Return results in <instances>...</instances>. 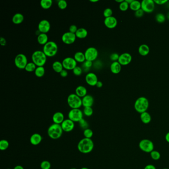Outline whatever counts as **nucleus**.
Wrapping results in <instances>:
<instances>
[{
	"instance_id": "nucleus-1",
	"label": "nucleus",
	"mask_w": 169,
	"mask_h": 169,
	"mask_svg": "<svg viewBox=\"0 0 169 169\" xmlns=\"http://www.w3.org/2000/svg\"><path fill=\"white\" fill-rule=\"evenodd\" d=\"M94 146V142L91 139L84 138L78 143V149L82 153L88 154L93 150Z\"/></svg>"
},
{
	"instance_id": "nucleus-2",
	"label": "nucleus",
	"mask_w": 169,
	"mask_h": 169,
	"mask_svg": "<svg viewBox=\"0 0 169 169\" xmlns=\"http://www.w3.org/2000/svg\"><path fill=\"white\" fill-rule=\"evenodd\" d=\"M47 57L43 51H35L32 55V61L37 67H43L46 64Z\"/></svg>"
},
{
	"instance_id": "nucleus-3",
	"label": "nucleus",
	"mask_w": 169,
	"mask_h": 169,
	"mask_svg": "<svg viewBox=\"0 0 169 169\" xmlns=\"http://www.w3.org/2000/svg\"><path fill=\"white\" fill-rule=\"evenodd\" d=\"M149 101L145 97H140L136 99L134 105V107L136 112L141 114L147 112L149 108Z\"/></svg>"
},
{
	"instance_id": "nucleus-4",
	"label": "nucleus",
	"mask_w": 169,
	"mask_h": 169,
	"mask_svg": "<svg viewBox=\"0 0 169 169\" xmlns=\"http://www.w3.org/2000/svg\"><path fill=\"white\" fill-rule=\"evenodd\" d=\"M63 130L61 125L53 123L49 126L47 130L48 136L53 139H59L61 137Z\"/></svg>"
},
{
	"instance_id": "nucleus-5",
	"label": "nucleus",
	"mask_w": 169,
	"mask_h": 169,
	"mask_svg": "<svg viewBox=\"0 0 169 169\" xmlns=\"http://www.w3.org/2000/svg\"><path fill=\"white\" fill-rule=\"evenodd\" d=\"M58 47L56 42L50 41L43 46V51L48 57H54L58 52Z\"/></svg>"
},
{
	"instance_id": "nucleus-6",
	"label": "nucleus",
	"mask_w": 169,
	"mask_h": 169,
	"mask_svg": "<svg viewBox=\"0 0 169 169\" xmlns=\"http://www.w3.org/2000/svg\"><path fill=\"white\" fill-rule=\"evenodd\" d=\"M67 104L72 109H79L82 106V99L76 93L69 95L67 97Z\"/></svg>"
},
{
	"instance_id": "nucleus-7",
	"label": "nucleus",
	"mask_w": 169,
	"mask_h": 169,
	"mask_svg": "<svg viewBox=\"0 0 169 169\" xmlns=\"http://www.w3.org/2000/svg\"><path fill=\"white\" fill-rule=\"evenodd\" d=\"M139 147L143 152L151 153L154 150V145L152 141L149 139H144L139 142Z\"/></svg>"
},
{
	"instance_id": "nucleus-8",
	"label": "nucleus",
	"mask_w": 169,
	"mask_h": 169,
	"mask_svg": "<svg viewBox=\"0 0 169 169\" xmlns=\"http://www.w3.org/2000/svg\"><path fill=\"white\" fill-rule=\"evenodd\" d=\"M14 62L16 67L20 70L25 69L28 64L27 57L23 54H19L17 55L15 57Z\"/></svg>"
},
{
	"instance_id": "nucleus-9",
	"label": "nucleus",
	"mask_w": 169,
	"mask_h": 169,
	"mask_svg": "<svg viewBox=\"0 0 169 169\" xmlns=\"http://www.w3.org/2000/svg\"><path fill=\"white\" fill-rule=\"evenodd\" d=\"M83 113L79 109H72L68 114L69 119L73 122L79 123L83 119Z\"/></svg>"
},
{
	"instance_id": "nucleus-10",
	"label": "nucleus",
	"mask_w": 169,
	"mask_h": 169,
	"mask_svg": "<svg viewBox=\"0 0 169 169\" xmlns=\"http://www.w3.org/2000/svg\"><path fill=\"white\" fill-rule=\"evenodd\" d=\"M86 60L91 62L94 61L98 56V51L96 48L93 47L88 48L84 52Z\"/></svg>"
},
{
	"instance_id": "nucleus-11",
	"label": "nucleus",
	"mask_w": 169,
	"mask_h": 169,
	"mask_svg": "<svg viewBox=\"0 0 169 169\" xmlns=\"http://www.w3.org/2000/svg\"><path fill=\"white\" fill-rule=\"evenodd\" d=\"M141 9L146 13H151L155 9V4L153 0H143L141 2Z\"/></svg>"
},
{
	"instance_id": "nucleus-12",
	"label": "nucleus",
	"mask_w": 169,
	"mask_h": 169,
	"mask_svg": "<svg viewBox=\"0 0 169 169\" xmlns=\"http://www.w3.org/2000/svg\"><path fill=\"white\" fill-rule=\"evenodd\" d=\"M62 63L64 69L66 70H73L77 66V62L73 58H66Z\"/></svg>"
},
{
	"instance_id": "nucleus-13",
	"label": "nucleus",
	"mask_w": 169,
	"mask_h": 169,
	"mask_svg": "<svg viewBox=\"0 0 169 169\" xmlns=\"http://www.w3.org/2000/svg\"><path fill=\"white\" fill-rule=\"evenodd\" d=\"M76 34L70 31L66 32L62 36V41L67 45L73 44L76 41Z\"/></svg>"
},
{
	"instance_id": "nucleus-14",
	"label": "nucleus",
	"mask_w": 169,
	"mask_h": 169,
	"mask_svg": "<svg viewBox=\"0 0 169 169\" xmlns=\"http://www.w3.org/2000/svg\"><path fill=\"white\" fill-rule=\"evenodd\" d=\"M50 23L46 19L41 20L38 25V29L40 33L47 34L50 31Z\"/></svg>"
},
{
	"instance_id": "nucleus-15",
	"label": "nucleus",
	"mask_w": 169,
	"mask_h": 169,
	"mask_svg": "<svg viewBox=\"0 0 169 169\" xmlns=\"http://www.w3.org/2000/svg\"><path fill=\"white\" fill-rule=\"evenodd\" d=\"M132 56L130 54L125 53L120 55L117 62L122 66H126L132 62Z\"/></svg>"
},
{
	"instance_id": "nucleus-16",
	"label": "nucleus",
	"mask_w": 169,
	"mask_h": 169,
	"mask_svg": "<svg viewBox=\"0 0 169 169\" xmlns=\"http://www.w3.org/2000/svg\"><path fill=\"white\" fill-rule=\"evenodd\" d=\"M85 82L91 86H96V84L98 82V78L96 74L93 73H88L85 78Z\"/></svg>"
},
{
	"instance_id": "nucleus-17",
	"label": "nucleus",
	"mask_w": 169,
	"mask_h": 169,
	"mask_svg": "<svg viewBox=\"0 0 169 169\" xmlns=\"http://www.w3.org/2000/svg\"><path fill=\"white\" fill-rule=\"evenodd\" d=\"M64 132H70L75 128V123L70 119H66L64 120L61 125Z\"/></svg>"
},
{
	"instance_id": "nucleus-18",
	"label": "nucleus",
	"mask_w": 169,
	"mask_h": 169,
	"mask_svg": "<svg viewBox=\"0 0 169 169\" xmlns=\"http://www.w3.org/2000/svg\"><path fill=\"white\" fill-rule=\"evenodd\" d=\"M104 22L105 25L109 29L114 28L117 25V19L113 16L105 18Z\"/></svg>"
},
{
	"instance_id": "nucleus-19",
	"label": "nucleus",
	"mask_w": 169,
	"mask_h": 169,
	"mask_svg": "<svg viewBox=\"0 0 169 169\" xmlns=\"http://www.w3.org/2000/svg\"><path fill=\"white\" fill-rule=\"evenodd\" d=\"M94 103V98L90 95L87 94L82 98V104L84 107H91Z\"/></svg>"
},
{
	"instance_id": "nucleus-20",
	"label": "nucleus",
	"mask_w": 169,
	"mask_h": 169,
	"mask_svg": "<svg viewBox=\"0 0 169 169\" xmlns=\"http://www.w3.org/2000/svg\"><path fill=\"white\" fill-rule=\"evenodd\" d=\"M52 120L54 123L61 125L62 123L64 122V120H65V117L63 113H62V112H56L53 115Z\"/></svg>"
},
{
	"instance_id": "nucleus-21",
	"label": "nucleus",
	"mask_w": 169,
	"mask_h": 169,
	"mask_svg": "<svg viewBox=\"0 0 169 169\" xmlns=\"http://www.w3.org/2000/svg\"><path fill=\"white\" fill-rule=\"evenodd\" d=\"M42 141V137L39 133H34L30 138V142L33 145L39 144Z\"/></svg>"
},
{
	"instance_id": "nucleus-22",
	"label": "nucleus",
	"mask_w": 169,
	"mask_h": 169,
	"mask_svg": "<svg viewBox=\"0 0 169 169\" xmlns=\"http://www.w3.org/2000/svg\"><path fill=\"white\" fill-rule=\"evenodd\" d=\"M122 70V65L119 62H114L110 66V70L114 74H118Z\"/></svg>"
},
{
	"instance_id": "nucleus-23",
	"label": "nucleus",
	"mask_w": 169,
	"mask_h": 169,
	"mask_svg": "<svg viewBox=\"0 0 169 169\" xmlns=\"http://www.w3.org/2000/svg\"><path fill=\"white\" fill-rule=\"evenodd\" d=\"M87 90L84 86L79 85L76 89V94L79 97H84L87 95Z\"/></svg>"
},
{
	"instance_id": "nucleus-24",
	"label": "nucleus",
	"mask_w": 169,
	"mask_h": 169,
	"mask_svg": "<svg viewBox=\"0 0 169 169\" xmlns=\"http://www.w3.org/2000/svg\"><path fill=\"white\" fill-rule=\"evenodd\" d=\"M76 37L79 39H84L87 36L88 31L84 28H78L76 33H75Z\"/></svg>"
},
{
	"instance_id": "nucleus-25",
	"label": "nucleus",
	"mask_w": 169,
	"mask_h": 169,
	"mask_svg": "<svg viewBox=\"0 0 169 169\" xmlns=\"http://www.w3.org/2000/svg\"><path fill=\"white\" fill-rule=\"evenodd\" d=\"M24 16L20 13H16L14 14L12 17V22L15 25H19L24 20Z\"/></svg>"
},
{
	"instance_id": "nucleus-26",
	"label": "nucleus",
	"mask_w": 169,
	"mask_h": 169,
	"mask_svg": "<svg viewBox=\"0 0 169 169\" xmlns=\"http://www.w3.org/2000/svg\"><path fill=\"white\" fill-rule=\"evenodd\" d=\"M37 41L39 44L45 45L48 42V36L46 33H40L37 36Z\"/></svg>"
},
{
	"instance_id": "nucleus-27",
	"label": "nucleus",
	"mask_w": 169,
	"mask_h": 169,
	"mask_svg": "<svg viewBox=\"0 0 169 169\" xmlns=\"http://www.w3.org/2000/svg\"><path fill=\"white\" fill-rule=\"evenodd\" d=\"M150 52V48L147 45L143 44L138 48V52L141 56H147Z\"/></svg>"
},
{
	"instance_id": "nucleus-28",
	"label": "nucleus",
	"mask_w": 169,
	"mask_h": 169,
	"mask_svg": "<svg viewBox=\"0 0 169 169\" xmlns=\"http://www.w3.org/2000/svg\"><path fill=\"white\" fill-rule=\"evenodd\" d=\"M73 58L76 61L77 63L78 62L80 63H83L86 61L84 53L80 51L75 53Z\"/></svg>"
},
{
	"instance_id": "nucleus-29",
	"label": "nucleus",
	"mask_w": 169,
	"mask_h": 169,
	"mask_svg": "<svg viewBox=\"0 0 169 169\" xmlns=\"http://www.w3.org/2000/svg\"><path fill=\"white\" fill-rule=\"evenodd\" d=\"M141 122L145 124L150 123L151 120V117L150 114L147 112H145L141 114Z\"/></svg>"
},
{
	"instance_id": "nucleus-30",
	"label": "nucleus",
	"mask_w": 169,
	"mask_h": 169,
	"mask_svg": "<svg viewBox=\"0 0 169 169\" xmlns=\"http://www.w3.org/2000/svg\"><path fill=\"white\" fill-rule=\"evenodd\" d=\"M52 68L55 72L57 73H60L64 69L62 63L59 61H55L52 64Z\"/></svg>"
},
{
	"instance_id": "nucleus-31",
	"label": "nucleus",
	"mask_w": 169,
	"mask_h": 169,
	"mask_svg": "<svg viewBox=\"0 0 169 169\" xmlns=\"http://www.w3.org/2000/svg\"><path fill=\"white\" fill-rule=\"evenodd\" d=\"M129 7L132 10L136 12L141 9V2L137 0H133V1L129 4Z\"/></svg>"
},
{
	"instance_id": "nucleus-32",
	"label": "nucleus",
	"mask_w": 169,
	"mask_h": 169,
	"mask_svg": "<svg viewBox=\"0 0 169 169\" xmlns=\"http://www.w3.org/2000/svg\"><path fill=\"white\" fill-rule=\"evenodd\" d=\"M52 0H41L40 1V6L45 10L50 9L52 7Z\"/></svg>"
},
{
	"instance_id": "nucleus-33",
	"label": "nucleus",
	"mask_w": 169,
	"mask_h": 169,
	"mask_svg": "<svg viewBox=\"0 0 169 169\" xmlns=\"http://www.w3.org/2000/svg\"><path fill=\"white\" fill-rule=\"evenodd\" d=\"M45 70L44 67H37L34 71V73L38 78H42L45 75Z\"/></svg>"
},
{
	"instance_id": "nucleus-34",
	"label": "nucleus",
	"mask_w": 169,
	"mask_h": 169,
	"mask_svg": "<svg viewBox=\"0 0 169 169\" xmlns=\"http://www.w3.org/2000/svg\"><path fill=\"white\" fill-rule=\"evenodd\" d=\"M36 67H37V66L35 65V64L33 63V62H29L27 64L25 70H26V72L31 73V72H34L36 70Z\"/></svg>"
},
{
	"instance_id": "nucleus-35",
	"label": "nucleus",
	"mask_w": 169,
	"mask_h": 169,
	"mask_svg": "<svg viewBox=\"0 0 169 169\" xmlns=\"http://www.w3.org/2000/svg\"><path fill=\"white\" fill-rule=\"evenodd\" d=\"M9 142L5 139H2L0 141V150L4 151L9 148Z\"/></svg>"
},
{
	"instance_id": "nucleus-36",
	"label": "nucleus",
	"mask_w": 169,
	"mask_h": 169,
	"mask_svg": "<svg viewBox=\"0 0 169 169\" xmlns=\"http://www.w3.org/2000/svg\"><path fill=\"white\" fill-rule=\"evenodd\" d=\"M156 20L159 23H163L166 20V17L163 13H159L156 14L155 16Z\"/></svg>"
},
{
	"instance_id": "nucleus-37",
	"label": "nucleus",
	"mask_w": 169,
	"mask_h": 169,
	"mask_svg": "<svg viewBox=\"0 0 169 169\" xmlns=\"http://www.w3.org/2000/svg\"><path fill=\"white\" fill-rule=\"evenodd\" d=\"M150 153L151 157L152 159H153L154 160H158L161 158L160 153L158 151H152Z\"/></svg>"
},
{
	"instance_id": "nucleus-38",
	"label": "nucleus",
	"mask_w": 169,
	"mask_h": 169,
	"mask_svg": "<svg viewBox=\"0 0 169 169\" xmlns=\"http://www.w3.org/2000/svg\"><path fill=\"white\" fill-rule=\"evenodd\" d=\"M129 7V4L126 1H123L119 4V9L122 11H126L128 10Z\"/></svg>"
},
{
	"instance_id": "nucleus-39",
	"label": "nucleus",
	"mask_w": 169,
	"mask_h": 169,
	"mask_svg": "<svg viewBox=\"0 0 169 169\" xmlns=\"http://www.w3.org/2000/svg\"><path fill=\"white\" fill-rule=\"evenodd\" d=\"M83 135H84L85 138L91 139V138L93 136V131L89 128L87 129H85L83 131Z\"/></svg>"
},
{
	"instance_id": "nucleus-40",
	"label": "nucleus",
	"mask_w": 169,
	"mask_h": 169,
	"mask_svg": "<svg viewBox=\"0 0 169 169\" xmlns=\"http://www.w3.org/2000/svg\"><path fill=\"white\" fill-rule=\"evenodd\" d=\"M83 114L87 117L91 116L93 113V110L92 107H84L83 109Z\"/></svg>"
},
{
	"instance_id": "nucleus-41",
	"label": "nucleus",
	"mask_w": 169,
	"mask_h": 169,
	"mask_svg": "<svg viewBox=\"0 0 169 169\" xmlns=\"http://www.w3.org/2000/svg\"><path fill=\"white\" fill-rule=\"evenodd\" d=\"M58 6L61 10H65L67 7V2L65 0H60L58 2Z\"/></svg>"
},
{
	"instance_id": "nucleus-42",
	"label": "nucleus",
	"mask_w": 169,
	"mask_h": 169,
	"mask_svg": "<svg viewBox=\"0 0 169 169\" xmlns=\"http://www.w3.org/2000/svg\"><path fill=\"white\" fill-rule=\"evenodd\" d=\"M40 167L41 169H50L51 167V163L48 161H43L40 164Z\"/></svg>"
},
{
	"instance_id": "nucleus-43",
	"label": "nucleus",
	"mask_w": 169,
	"mask_h": 169,
	"mask_svg": "<svg viewBox=\"0 0 169 169\" xmlns=\"http://www.w3.org/2000/svg\"><path fill=\"white\" fill-rule=\"evenodd\" d=\"M79 123L80 128L84 130L88 129V123L83 118L79 122Z\"/></svg>"
},
{
	"instance_id": "nucleus-44",
	"label": "nucleus",
	"mask_w": 169,
	"mask_h": 169,
	"mask_svg": "<svg viewBox=\"0 0 169 169\" xmlns=\"http://www.w3.org/2000/svg\"><path fill=\"white\" fill-rule=\"evenodd\" d=\"M73 73L75 76H80L82 75L83 72V70L82 69V67L79 66H76V67H75V69H73Z\"/></svg>"
},
{
	"instance_id": "nucleus-45",
	"label": "nucleus",
	"mask_w": 169,
	"mask_h": 169,
	"mask_svg": "<svg viewBox=\"0 0 169 169\" xmlns=\"http://www.w3.org/2000/svg\"><path fill=\"white\" fill-rule=\"evenodd\" d=\"M93 62L90 61L86 60L82 64V67L84 70H88L92 65H93Z\"/></svg>"
},
{
	"instance_id": "nucleus-46",
	"label": "nucleus",
	"mask_w": 169,
	"mask_h": 169,
	"mask_svg": "<svg viewBox=\"0 0 169 169\" xmlns=\"http://www.w3.org/2000/svg\"><path fill=\"white\" fill-rule=\"evenodd\" d=\"M113 14V10L110 8H106L103 12V16L105 18L112 16Z\"/></svg>"
},
{
	"instance_id": "nucleus-47",
	"label": "nucleus",
	"mask_w": 169,
	"mask_h": 169,
	"mask_svg": "<svg viewBox=\"0 0 169 169\" xmlns=\"http://www.w3.org/2000/svg\"><path fill=\"white\" fill-rule=\"evenodd\" d=\"M119 57H120V55L117 53H113L110 56V59L111 60L113 61V62H117V61H118Z\"/></svg>"
},
{
	"instance_id": "nucleus-48",
	"label": "nucleus",
	"mask_w": 169,
	"mask_h": 169,
	"mask_svg": "<svg viewBox=\"0 0 169 169\" xmlns=\"http://www.w3.org/2000/svg\"><path fill=\"white\" fill-rule=\"evenodd\" d=\"M144 13V12L142 10V9H139V10H137L136 12H135V16L137 17H141L143 16Z\"/></svg>"
},
{
	"instance_id": "nucleus-49",
	"label": "nucleus",
	"mask_w": 169,
	"mask_h": 169,
	"mask_svg": "<svg viewBox=\"0 0 169 169\" xmlns=\"http://www.w3.org/2000/svg\"><path fill=\"white\" fill-rule=\"evenodd\" d=\"M78 28L77 26L76 25H72L70 26V28H69V31L72 32V33H76V32L77 31Z\"/></svg>"
},
{
	"instance_id": "nucleus-50",
	"label": "nucleus",
	"mask_w": 169,
	"mask_h": 169,
	"mask_svg": "<svg viewBox=\"0 0 169 169\" xmlns=\"http://www.w3.org/2000/svg\"><path fill=\"white\" fill-rule=\"evenodd\" d=\"M154 3L157 4L159 5H162V4H165L166 3L168 2L167 0H154Z\"/></svg>"
},
{
	"instance_id": "nucleus-51",
	"label": "nucleus",
	"mask_w": 169,
	"mask_h": 169,
	"mask_svg": "<svg viewBox=\"0 0 169 169\" xmlns=\"http://www.w3.org/2000/svg\"><path fill=\"white\" fill-rule=\"evenodd\" d=\"M60 74L61 76L63 77V78H66L68 75V73H67V70H66L65 69H64L62 70V72L60 73Z\"/></svg>"
},
{
	"instance_id": "nucleus-52",
	"label": "nucleus",
	"mask_w": 169,
	"mask_h": 169,
	"mask_svg": "<svg viewBox=\"0 0 169 169\" xmlns=\"http://www.w3.org/2000/svg\"><path fill=\"white\" fill-rule=\"evenodd\" d=\"M0 43H1V46H5L6 43H7L6 39H4V38L2 37L0 38Z\"/></svg>"
},
{
	"instance_id": "nucleus-53",
	"label": "nucleus",
	"mask_w": 169,
	"mask_h": 169,
	"mask_svg": "<svg viewBox=\"0 0 169 169\" xmlns=\"http://www.w3.org/2000/svg\"><path fill=\"white\" fill-rule=\"evenodd\" d=\"M144 169H156V168L154 165L152 164H149V165H146Z\"/></svg>"
},
{
	"instance_id": "nucleus-54",
	"label": "nucleus",
	"mask_w": 169,
	"mask_h": 169,
	"mask_svg": "<svg viewBox=\"0 0 169 169\" xmlns=\"http://www.w3.org/2000/svg\"><path fill=\"white\" fill-rule=\"evenodd\" d=\"M96 86L98 88H101L103 86V83L101 81H98L96 84Z\"/></svg>"
},
{
	"instance_id": "nucleus-55",
	"label": "nucleus",
	"mask_w": 169,
	"mask_h": 169,
	"mask_svg": "<svg viewBox=\"0 0 169 169\" xmlns=\"http://www.w3.org/2000/svg\"><path fill=\"white\" fill-rule=\"evenodd\" d=\"M165 139H166L167 142L169 143V132H168V133H167L166 135H165Z\"/></svg>"
},
{
	"instance_id": "nucleus-56",
	"label": "nucleus",
	"mask_w": 169,
	"mask_h": 169,
	"mask_svg": "<svg viewBox=\"0 0 169 169\" xmlns=\"http://www.w3.org/2000/svg\"><path fill=\"white\" fill-rule=\"evenodd\" d=\"M13 169H24L23 167L20 166V165H17L14 167Z\"/></svg>"
},
{
	"instance_id": "nucleus-57",
	"label": "nucleus",
	"mask_w": 169,
	"mask_h": 169,
	"mask_svg": "<svg viewBox=\"0 0 169 169\" xmlns=\"http://www.w3.org/2000/svg\"><path fill=\"white\" fill-rule=\"evenodd\" d=\"M126 1L129 4H130L133 1V0H126Z\"/></svg>"
},
{
	"instance_id": "nucleus-58",
	"label": "nucleus",
	"mask_w": 169,
	"mask_h": 169,
	"mask_svg": "<svg viewBox=\"0 0 169 169\" xmlns=\"http://www.w3.org/2000/svg\"><path fill=\"white\" fill-rule=\"evenodd\" d=\"M98 1H99L98 0H90V1L92 2V3H96V2H97Z\"/></svg>"
},
{
	"instance_id": "nucleus-59",
	"label": "nucleus",
	"mask_w": 169,
	"mask_h": 169,
	"mask_svg": "<svg viewBox=\"0 0 169 169\" xmlns=\"http://www.w3.org/2000/svg\"><path fill=\"white\" fill-rule=\"evenodd\" d=\"M123 1V0H116V1H117V3H120V4L122 3Z\"/></svg>"
},
{
	"instance_id": "nucleus-60",
	"label": "nucleus",
	"mask_w": 169,
	"mask_h": 169,
	"mask_svg": "<svg viewBox=\"0 0 169 169\" xmlns=\"http://www.w3.org/2000/svg\"><path fill=\"white\" fill-rule=\"evenodd\" d=\"M80 169H89L88 168H86V167H83V168H81Z\"/></svg>"
},
{
	"instance_id": "nucleus-61",
	"label": "nucleus",
	"mask_w": 169,
	"mask_h": 169,
	"mask_svg": "<svg viewBox=\"0 0 169 169\" xmlns=\"http://www.w3.org/2000/svg\"><path fill=\"white\" fill-rule=\"evenodd\" d=\"M167 17H168V19H169V12L168 13V14H167Z\"/></svg>"
},
{
	"instance_id": "nucleus-62",
	"label": "nucleus",
	"mask_w": 169,
	"mask_h": 169,
	"mask_svg": "<svg viewBox=\"0 0 169 169\" xmlns=\"http://www.w3.org/2000/svg\"><path fill=\"white\" fill-rule=\"evenodd\" d=\"M76 169V168H71V169Z\"/></svg>"
},
{
	"instance_id": "nucleus-63",
	"label": "nucleus",
	"mask_w": 169,
	"mask_h": 169,
	"mask_svg": "<svg viewBox=\"0 0 169 169\" xmlns=\"http://www.w3.org/2000/svg\"><path fill=\"white\" fill-rule=\"evenodd\" d=\"M168 169V168H164V169Z\"/></svg>"
},
{
	"instance_id": "nucleus-64",
	"label": "nucleus",
	"mask_w": 169,
	"mask_h": 169,
	"mask_svg": "<svg viewBox=\"0 0 169 169\" xmlns=\"http://www.w3.org/2000/svg\"></svg>"
}]
</instances>
